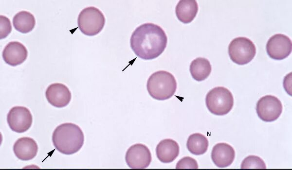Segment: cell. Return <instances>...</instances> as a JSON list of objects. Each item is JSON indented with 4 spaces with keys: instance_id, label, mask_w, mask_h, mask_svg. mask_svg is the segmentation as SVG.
Instances as JSON below:
<instances>
[{
    "instance_id": "2e32d148",
    "label": "cell",
    "mask_w": 292,
    "mask_h": 170,
    "mask_svg": "<svg viewBox=\"0 0 292 170\" xmlns=\"http://www.w3.org/2000/svg\"><path fill=\"white\" fill-rule=\"evenodd\" d=\"M198 4L195 0H181L175 7L177 18L181 22L187 24L191 22L198 11Z\"/></svg>"
},
{
    "instance_id": "9c48e42d",
    "label": "cell",
    "mask_w": 292,
    "mask_h": 170,
    "mask_svg": "<svg viewBox=\"0 0 292 170\" xmlns=\"http://www.w3.org/2000/svg\"><path fill=\"white\" fill-rule=\"evenodd\" d=\"M152 157L150 150L141 143L135 144L127 150L125 160L127 165L133 169H144L149 166Z\"/></svg>"
},
{
    "instance_id": "cb8c5ba5",
    "label": "cell",
    "mask_w": 292,
    "mask_h": 170,
    "mask_svg": "<svg viewBox=\"0 0 292 170\" xmlns=\"http://www.w3.org/2000/svg\"></svg>"
},
{
    "instance_id": "52a82bcc",
    "label": "cell",
    "mask_w": 292,
    "mask_h": 170,
    "mask_svg": "<svg viewBox=\"0 0 292 170\" xmlns=\"http://www.w3.org/2000/svg\"><path fill=\"white\" fill-rule=\"evenodd\" d=\"M283 106L281 101L275 96L268 95L260 98L256 104V112L263 121L272 122L281 114Z\"/></svg>"
},
{
    "instance_id": "5b68a950",
    "label": "cell",
    "mask_w": 292,
    "mask_h": 170,
    "mask_svg": "<svg viewBox=\"0 0 292 170\" xmlns=\"http://www.w3.org/2000/svg\"><path fill=\"white\" fill-rule=\"evenodd\" d=\"M105 17L98 8L90 6L82 9L77 18V24L81 32L88 36L98 34L103 29Z\"/></svg>"
},
{
    "instance_id": "ffe728a7",
    "label": "cell",
    "mask_w": 292,
    "mask_h": 170,
    "mask_svg": "<svg viewBox=\"0 0 292 170\" xmlns=\"http://www.w3.org/2000/svg\"><path fill=\"white\" fill-rule=\"evenodd\" d=\"M266 166L262 159L259 156L251 155L245 157L241 163L242 170L265 169Z\"/></svg>"
},
{
    "instance_id": "277c9868",
    "label": "cell",
    "mask_w": 292,
    "mask_h": 170,
    "mask_svg": "<svg viewBox=\"0 0 292 170\" xmlns=\"http://www.w3.org/2000/svg\"><path fill=\"white\" fill-rule=\"evenodd\" d=\"M205 103L212 114L223 116L228 114L234 105V98L231 91L223 86H217L206 94Z\"/></svg>"
},
{
    "instance_id": "4fadbf2b",
    "label": "cell",
    "mask_w": 292,
    "mask_h": 170,
    "mask_svg": "<svg viewBox=\"0 0 292 170\" xmlns=\"http://www.w3.org/2000/svg\"><path fill=\"white\" fill-rule=\"evenodd\" d=\"M235 157V151L233 147L226 143H219L213 148L211 158L214 164L219 168L229 166Z\"/></svg>"
},
{
    "instance_id": "8992f818",
    "label": "cell",
    "mask_w": 292,
    "mask_h": 170,
    "mask_svg": "<svg viewBox=\"0 0 292 170\" xmlns=\"http://www.w3.org/2000/svg\"><path fill=\"white\" fill-rule=\"evenodd\" d=\"M256 53L255 45L245 37L235 38L228 46V54L231 60L239 65L249 63L253 59Z\"/></svg>"
},
{
    "instance_id": "7a4b0ae2",
    "label": "cell",
    "mask_w": 292,
    "mask_h": 170,
    "mask_svg": "<svg viewBox=\"0 0 292 170\" xmlns=\"http://www.w3.org/2000/svg\"><path fill=\"white\" fill-rule=\"evenodd\" d=\"M52 141L59 152L70 155L80 150L84 144V136L78 125L67 122L60 124L55 129Z\"/></svg>"
},
{
    "instance_id": "3957f363",
    "label": "cell",
    "mask_w": 292,
    "mask_h": 170,
    "mask_svg": "<svg viewBox=\"0 0 292 170\" xmlns=\"http://www.w3.org/2000/svg\"><path fill=\"white\" fill-rule=\"evenodd\" d=\"M177 82L171 73L159 70L148 78L146 88L148 94L154 99L163 101L172 97L177 89Z\"/></svg>"
},
{
    "instance_id": "6da1fadb",
    "label": "cell",
    "mask_w": 292,
    "mask_h": 170,
    "mask_svg": "<svg viewBox=\"0 0 292 170\" xmlns=\"http://www.w3.org/2000/svg\"><path fill=\"white\" fill-rule=\"evenodd\" d=\"M167 37L164 30L159 25L146 23L132 33L130 47L134 53L144 60H151L159 56L164 51Z\"/></svg>"
},
{
    "instance_id": "5bb4252c",
    "label": "cell",
    "mask_w": 292,
    "mask_h": 170,
    "mask_svg": "<svg viewBox=\"0 0 292 170\" xmlns=\"http://www.w3.org/2000/svg\"><path fill=\"white\" fill-rule=\"evenodd\" d=\"M14 153L16 157L22 161L33 159L37 154L38 146L36 141L29 137L18 138L13 146Z\"/></svg>"
},
{
    "instance_id": "8fae6325",
    "label": "cell",
    "mask_w": 292,
    "mask_h": 170,
    "mask_svg": "<svg viewBox=\"0 0 292 170\" xmlns=\"http://www.w3.org/2000/svg\"><path fill=\"white\" fill-rule=\"evenodd\" d=\"M45 96L52 105L58 108L67 106L72 98L71 92L68 87L59 83L50 85L46 90Z\"/></svg>"
},
{
    "instance_id": "ac0fdd59",
    "label": "cell",
    "mask_w": 292,
    "mask_h": 170,
    "mask_svg": "<svg viewBox=\"0 0 292 170\" xmlns=\"http://www.w3.org/2000/svg\"><path fill=\"white\" fill-rule=\"evenodd\" d=\"M15 29L23 34L32 31L36 25L34 16L29 12L21 11L17 13L13 18Z\"/></svg>"
},
{
    "instance_id": "44dd1931",
    "label": "cell",
    "mask_w": 292,
    "mask_h": 170,
    "mask_svg": "<svg viewBox=\"0 0 292 170\" xmlns=\"http://www.w3.org/2000/svg\"><path fill=\"white\" fill-rule=\"evenodd\" d=\"M198 164L193 158L185 156L178 161L176 165L177 169H197Z\"/></svg>"
},
{
    "instance_id": "e0dca14e",
    "label": "cell",
    "mask_w": 292,
    "mask_h": 170,
    "mask_svg": "<svg viewBox=\"0 0 292 170\" xmlns=\"http://www.w3.org/2000/svg\"><path fill=\"white\" fill-rule=\"evenodd\" d=\"M189 70L194 80L202 81L210 75L212 67L207 59L204 57H198L191 62Z\"/></svg>"
},
{
    "instance_id": "7402d4cb",
    "label": "cell",
    "mask_w": 292,
    "mask_h": 170,
    "mask_svg": "<svg viewBox=\"0 0 292 170\" xmlns=\"http://www.w3.org/2000/svg\"><path fill=\"white\" fill-rule=\"evenodd\" d=\"M0 38L7 37L12 31V26L9 19L3 15L0 16Z\"/></svg>"
},
{
    "instance_id": "d6986e66",
    "label": "cell",
    "mask_w": 292,
    "mask_h": 170,
    "mask_svg": "<svg viewBox=\"0 0 292 170\" xmlns=\"http://www.w3.org/2000/svg\"><path fill=\"white\" fill-rule=\"evenodd\" d=\"M208 146V139L200 133L190 135L186 142V147L189 152L196 155L204 154L207 151Z\"/></svg>"
},
{
    "instance_id": "7c38bea8",
    "label": "cell",
    "mask_w": 292,
    "mask_h": 170,
    "mask_svg": "<svg viewBox=\"0 0 292 170\" xmlns=\"http://www.w3.org/2000/svg\"><path fill=\"white\" fill-rule=\"evenodd\" d=\"M28 51L25 46L18 41L9 42L4 47L2 57L9 65L15 67L23 63L27 59Z\"/></svg>"
},
{
    "instance_id": "9a60e30c",
    "label": "cell",
    "mask_w": 292,
    "mask_h": 170,
    "mask_svg": "<svg viewBox=\"0 0 292 170\" xmlns=\"http://www.w3.org/2000/svg\"><path fill=\"white\" fill-rule=\"evenodd\" d=\"M179 152L178 143L170 138L161 140L156 148L157 157L164 163H169L173 161L178 157Z\"/></svg>"
},
{
    "instance_id": "603a6c76",
    "label": "cell",
    "mask_w": 292,
    "mask_h": 170,
    "mask_svg": "<svg viewBox=\"0 0 292 170\" xmlns=\"http://www.w3.org/2000/svg\"></svg>"
},
{
    "instance_id": "30bf717a",
    "label": "cell",
    "mask_w": 292,
    "mask_h": 170,
    "mask_svg": "<svg viewBox=\"0 0 292 170\" xmlns=\"http://www.w3.org/2000/svg\"><path fill=\"white\" fill-rule=\"evenodd\" d=\"M292 43L287 35L277 34L272 36L266 44V51L268 55L275 60H282L291 53Z\"/></svg>"
},
{
    "instance_id": "ba28073f",
    "label": "cell",
    "mask_w": 292,
    "mask_h": 170,
    "mask_svg": "<svg viewBox=\"0 0 292 170\" xmlns=\"http://www.w3.org/2000/svg\"><path fill=\"white\" fill-rule=\"evenodd\" d=\"M7 121L10 129L18 133H24L31 126L32 115L26 107L16 106L11 108L8 113Z\"/></svg>"
}]
</instances>
